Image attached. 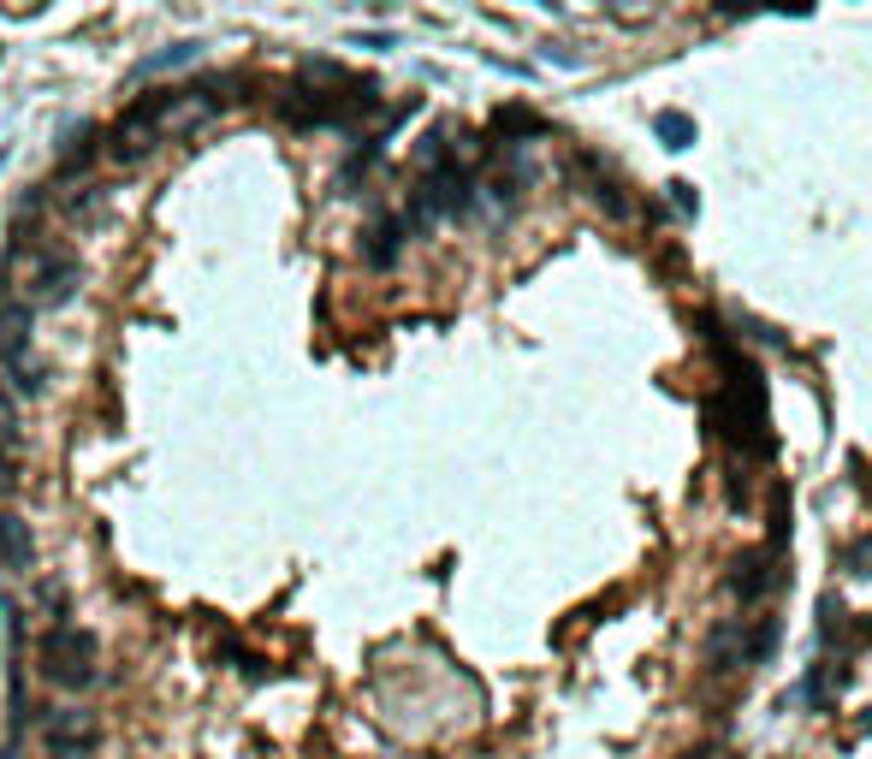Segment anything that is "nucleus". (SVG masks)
I'll use <instances>...</instances> for the list:
<instances>
[{"mask_svg":"<svg viewBox=\"0 0 872 759\" xmlns=\"http://www.w3.org/2000/svg\"><path fill=\"white\" fill-rule=\"evenodd\" d=\"M843 569H849V576H872V540H861V546L843 552Z\"/></svg>","mask_w":872,"mask_h":759,"instance_id":"obj_14","label":"nucleus"},{"mask_svg":"<svg viewBox=\"0 0 872 759\" xmlns=\"http://www.w3.org/2000/svg\"><path fill=\"white\" fill-rule=\"evenodd\" d=\"M778 647V617H724L706 635V670H736V665H766Z\"/></svg>","mask_w":872,"mask_h":759,"instance_id":"obj_2","label":"nucleus"},{"mask_svg":"<svg viewBox=\"0 0 872 759\" xmlns=\"http://www.w3.org/2000/svg\"><path fill=\"white\" fill-rule=\"evenodd\" d=\"M155 143H161V131H155V125H149L143 119V113H125V119L119 125H113V131H107V149H113V160H125V167H137V160H149V155H155Z\"/></svg>","mask_w":872,"mask_h":759,"instance_id":"obj_6","label":"nucleus"},{"mask_svg":"<svg viewBox=\"0 0 872 759\" xmlns=\"http://www.w3.org/2000/svg\"><path fill=\"white\" fill-rule=\"evenodd\" d=\"M0 564H7V576H30L36 569V535L18 511H0Z\"/></svg>","mask_w":872,"mask_h":759,"instance_id":"obj_7","label":"nucleus"},{"mask_svg":"<svg viewBox=\"0 0 872 759\" xmlns=\"http://www.w3.org/2000/svg\"><path fill=\"white\" fill-rule=\"evenodd\" d=\"M778 558L783 552H772V546H754V552H742L736 564H730V593H736L742 605H754V600H766V593L778 588Z\"/></svg>","mask_w":872,"mask_h":759,"instance_id":"obj_5","label":"nucleus"},{"mask_svg":"<svg viewBox=\"0 0 872 759\" xmlns=\"http://www.w3.org/2000/svg\"><path fill=\"white\" fill-rule=\"evenodd\" d=\"M0 362H7V374H18L30 362V303L0 309Z\"/></svg>","mask_w":872,"mask_h":759,"instance_id":"obj_8","label":"nucleus"},{"mask_svg":"<svg viewBox=\"0 0 872 759\" xmlns=\"http://www.w3.org/2000/svg\"><path fill=\"white\" fill-rule=\"evenodd\" d=\"M653 137H659L665 149H694V119L677 107H665V113H653Z\"/></svg>","mask_w":872,"mask_h":759,"instance_id":"obj_11","label":"nucleus"},{"mask_svg":"<svg viewBox=\"0 0 872 759\" xmlns=\"http://www.w3.org/2000/svg\"><path fill=\"white\" fill-rule=\"evenodd\" d=\"M42 742H48L54 759H84V754L101 748V724H95V712H84V706H60V712H48Z\"/></svg>","mask_w":872,"mask_h":759,"instance_id":"obj_4","label":"nucleus"},{"mask_svg":"<svg viewBox=\"0 0 872 759\" xmlns=\"http://www.w3.org/2000/svg\"><path fill=\"white\" fill-rule=\"evenodd\" d=\"M398 256H403V220L398 214H381V220L362 232V261H369L374 273H386Z\"/></svg>","mask_w":872,"mask_h":759,"instance_id":"obj_9","label":"nucleus"},{"mask_svg":"<svg viewBox=\"0 0 872 759\" xmlns=\"http://www.w3.org/2000/svg\"><path fill=\"white\" fill-rule=\"evenodd\" d=\"M78 280H84L78 256H72L66 244H42V249H36V261H30V280H24V291H30L36 309H60V303L78 297Z\"/></svg>","mask_w":872,"mask_h":759,"instance_id":"obj_3","label":"nucleus"},{"mask_svg":"<svg viewBox=\"0 0 872 759\" xmlns=\"http://www.w3.org/2000/svg\"><path fill=\"white\" fill-rule=\"evenodd\" d=\"M492 131H499L504 143H535V137H547L552 125L540 119V113H528V107H499L492 113Z\"/></svg>","mask_w":872,"mask_h":759,"instance_id":"obj_10","label":"nucleus"},{"mask_svg":"<svg viewBox=\"0 0 872 759\" xmlns=\"http://www.w3.org/2000/svg\"><path fill=\"white\" fill-rule=\"evenodd\" d=\"M42 612H66V588H60V581H42Z\"/></svg>","mask_w":872,"mask_h":759,"instance_id":"obj_16","label":"nucleus"},{"mask_svg":"<svg viewBox=\"0 0 872 759\" xmlns=\"http://www.w3.org/2000/svg\"><path fill=\"white\" fill-rule=\"evenodd\" d=\"M95 659H101V647H95V635L90 629H72V623H54L42 635V653H36V670H42L54 689H66V694H84L95 682Z\"/></svg>","mask_w":872,"mask_h":759,"instance_id":"obj_1","label":"nucleus"},{"mask_svg":"<svg viewBox=\"0 0 872 759\" xmlns=\"http://www.w3.org/2000/svg\"><path fill=\"white\" fill-rule=\"evenodd\" d=\"M7 380H12V391H18V398H36V391H42V386H48V374H42V362H36V357H30V362H24V369H18V374H7Z\"/></svg>","mask_w":872,"mask_h":759,"instance_id":"obj_13","label":"nucleus"},{"mask_svg":"<svg viewBox=\"0 0 872 759\" xmlns=\"http://www.w3.org/2000/svg\"><path fill=\"white\" fill-rule=\"evenodd\" d=\"M184 60H196V42H172V48H161L155 60H143V72H137V78H149V72H172V66H184Z\"/></svg>","mask_w":872,"mask_h":759,"instance_id":"obj_12","label":"nucleus"},{"mask_svg":"<svg viewBox=\"0 0 872 759\" xmlns=\"http://www.w3.org/2000/svg\"><path fill=\"white\" fill-rule=\"evenodd\" d=\"M665 190H671V202H677L682 214H701V196H694V184H689V179H671Z\"/></svg>","mask_w":872,"mask_h":759,"instance_id":"obj_15","label":"nucleus"},{"mask_svg":"<svg viewBox=\"0 0 872 759\" xmlns=\"http://www.w3.org/2000/svg\"><path fill=\"white\" fill-rule=\"evenodd\" d=\"M12 427H18V415H12V398L0 391V439H12Z\"/></svg>","mask_w":872,"mask_h":759,"instance_id":"obj_17","label":"nucleus"}]
</instances>
